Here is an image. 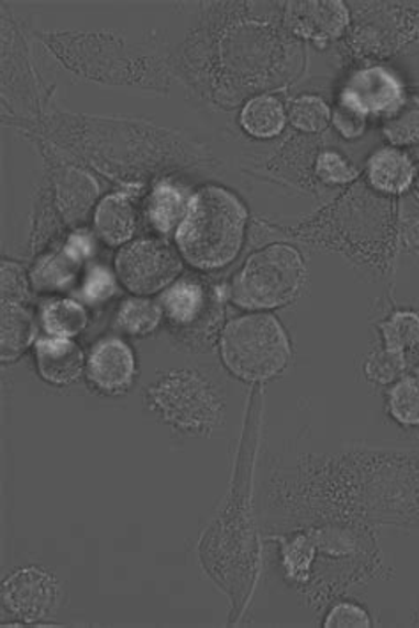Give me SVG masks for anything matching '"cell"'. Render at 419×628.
<instances>
[{
  "label": "cell",
  "mask_w": 419,
  "mask_h": 628,
  "mask_svg": "<svg viewBox=\"0 0 419 628\" xmlns=\"http://www.w3.org/2000/svg\"><path fill=\"white\" fill-rule=\"evenodd\" d=\"M188 206H186L185 194L172 183H162L154 188L147 203V217L151 225L159 232L174 231L177 223L183 222Z\"/></svg>",
  "instance_id": "cell-14"
},
{
  "label": "cell",
  "mask_w": 419,
  "mask_h": 628,
  "mask_svg": "<svg viewBox=\"0 0 419 628\" xmlns=\"http://www.w3.org/2000/svg\"><path fill=\"white\" fill-rule=\"evenodd\" d=\"M365 113L360 112L356 107H352L348 101L340 100L333 113L334 128L342 133L345 139H356L365 132Z\"/></svg>",
  "instance_id": "cell-27"
},
{
  "label": "cell",
  "mask_w": 419,
  "mask_h": 628,
  "mask_svg": "<svg viewBox=\"0 0 419 628\" xmlns=\"http://www.w3.org/2000/svg\"><path fill=\"white\" fill-rule=\"evenodd\" d=\"M348 22L349 13L342 2H290L287 5L289 27L307 40L339 37Z\"/></svg>",
  "instance_id": "cell-10"
},
{
  "label": "cell",
  "mask_w": 419,
  "mask_h": 628,
  "mask_svg": "<svg viewBox=\"0 0 419 628\" xmlns=\"http://www.w3.org/2000/svg\"><path fill=\"white\" fill-rule=\"evenodd\" d=\"M326 627H370L372 621H370L368 615L363 607L352 604V602H340L333 609L330 610V615L326 618Z\"/></svg>",
  "instance_id": "cell-28"
},
{
  "label": "cell",
  "mask_w": 419,
  "mask_h": 628,
  "mask_svg": "<svg viewBox=\"0 0 419 628\" xmlns=\"http://www.w3.org/2000/svg\"><path fill=\"white\" fill-rule=\"evenodd\" d=\"M163 310L150 299H128L119 308L118 324L130 334H147L158 328Z\"/></svg>",
  "instance_id": "cell-20"
},
{
  "label": "cell",
  "mask_w": 419,
  "mask_h": 628,
  "mask_svg": "<svg viewBox=\"0 0 419 628\" xmlns=\"http://www.w3.org/2000/svg\"><path fill=\"white\" fill-rule=\"evenodd\" d=\"M241 124L252 136L271 139L284 130V107L269 96L255 98L241 112Z\"/></svg>",
  "instance_id": "cell-17"
},
{
  "label": "cell",
  "mask_w": 419,
  "mask_h": 628,
  "mask_svg": "<svg viewBox=\"0 0 419 628\" xmlns=\"http://www.w3.org/2000/svg\"><path fill=\"white\" fill-rule=\"evenodd\" d=\"M305 278L298 250L273 244L244 263L232 284V299L241 308L262 310L289 304Z\"/></svg>",
  "instance_id": "cell-3"
},
{
  "label": "cell",
  "mask_w": 419,
  "mask_h": 628,
  "mask_svg": "<svg viewBox=\"0 0 419 628\" xmlns=\"http://www.w3.org/2000/svg\"><path fill=\"white\" fill-rule=\"evenodd\" d=\"M41 322L51 337L69 339L86 328V310L71 299H52L41 310Z\"/></svg>",
  "instance_id": "cell-18"
},
{
  "label": "cell",
  "mask_w": 419,
  "mask_h": 628,
  "mask_svg": "<svg viewBox=\"0 0 419 628\" xmlns=\"http://www.w3.org/2000/svg\"><path fill=\"white\" fill-rule=\"evenodd\" d=\"M96 231L104 243L122 244L135 234L136 217L133 203L124 195H110L98 206L95 214Z\"/></svg>",
  "instance_id": "cell-12"
},
{
  "label": "cell",
  "mask_w": 419,
  "mask_h": 628,
  "mask_svg": "<svg viewBox=\"0 0 419 628\" xmlns=\"http://www.w3.org/2000/svg\"><path fill=\"white\" fill-rule=\"evenodd\" d=\"M401 238H404L407 250L419 254V220H409V222L404 225V234H401Z\"/></svg>",
  "instance_id": "cell-30"
},
{
  "label": "cell",
  "mask_w": 419,
  "mask_h": 628,
  "mask_svg": "<svg viewBox=\"0 0 419 628\" xmlns=\"http://www.w3.org/2000/svg\"><path fill=\"white\" fill-rule=\"evenodd\" d=\"M290 121L301 132H322L330 122V109L317 96H301L290 104Z\"/></svg>",
  "instance_id": "cell-22"
},
{
  "label": "cell",
  "mask_w": 419,
  "mask_h": 628,
  "mask_svg": "<svg viewBox=\"0 0 419 628\" xmlns=\"http://www.w3.org/2000/svg\"><path fill=\"white\" fill-rule=\"evenodd\" d=\"M415 170L406 154L392 147H384L370 158V183L384 194H398L412 181Z\"/></svg>",
  "instance_id": "cell-13"
},
{
  "label": "cell",
  "mask_w": 419,
  "mask_h": 628,
  "mask_svg": "<svg viewBox=\"0 0 419 628\" xmlns=\"http://www.w3.org/2000/svg\"><path fill=\"white\" fill-rule=\"evenodd\" d=\"M221 357L240 379L262 383L278 375L289 363V339L278 319L269 313L240 317L223 330Z\"/></svg>",
  "instance_id": "cell-2"
},
{
  "label": "cell",
  "mask_w": 419,
  "mask_h": 628,
  "mask_svg": "<svg viewBox=\"0 0 419 628\" xmlns=\"http://www.w3.org/2000/svg\"><path fill=\"white\" fill-rule=\"evenodd\" d=\"M401 368H404L401 353H395L389 349L370 357V362L366 363V374H368L370 379L379 381V383H389V381L395 379L400 374Z\"/></svg>",
  "instance_id": "cell-26"
},
{
  "label": "cell",
  "mask_w": 419,
  "mask_h": 628,
  "mask_svg": "<svg viewBox=\"0 0 419 628\" xmlns=\"http://www.w3.org/2000/svg\"><path fill=\"white\" fill-rule=\"evenodd\" d=\"M384 135L392 144L404 145L419 141V98L404 96L383 122Z\"/></svg>",
  "instance_id": "cell-19"
},
{
  "label": "cell",
  "mask_w": 419,
  "mask_h": 628,
  "mask_svg": "<svg viewBox=\"0 0 419 628\" xmlns=\"http://www.w3.org/2000/svg\"><path fill=\"white\" fill-rule=\"evenodd\" d=\"M246 209L238 197L218 186H206L188 203L179 229L180 254L199 269H220L240 254Z\"/></svg>",
  "instance_id": "cell-1"
},
{
  "label": "cell",
  "mask_w": 419,
  "mask_h": 628,
  "mask_svg": "<svg viewBox=\"0 0 419 628\" xmlns=\"http://www.w3.org/2000/svg\"><path fill=\"white\" fill-rule=\"evenodd\" d=\"M27 298V282L20 266L2 263V299L4 304H22Z\"/></svg>",
  "instance_id": "cell-29"
},
{
  "label": "cell",
  "mask_w": 419,
  "mask_h": 628,
  "mask_svg": "<svg viewBox=\"0 0 419 628\" xmlns=\"http://www.w3.org/2000/svg\"><path fill=\"white\" fill-rule=\"evenodd\" d=\"M34 339V319L22 304H2V360H14Z\"/></svg>",
  "instance_id": "cell-15"
},
{
  "label": "cell",
  "mask_w": 419,
  "mask_h": 628,
  "mask_svg": "<svg viewBox=\"0 0 419 628\" xmlns=\"http://www.w3.org/2000/svg\"><path fill=\"white\" fill-rule=\"evenodd\" d=\"M404 98L398 78L384 68L356 73L343 89L340 100L348 101L360 112L386 113Z\"/></svg>",
  "instance_id": "cell-8"
},
{
  "label": "cell",
  "mask_w": 419,
  "mask_h": 628,
  "mask_svg": "<svg viewBox=\"0 0 419 628\" xmlns=\"http://www.w3.org/2000/svg\"><path fill=\"white\" fill-rule=\"evenodd\" d=\"M113 293H115L113 276L104 267H95V269H90L89 275L81 282L78 296L86 304L95 305L103 304L107 299L112 298Z\"/></svg>",
  "instance_id": "cell-24"
},
{
  "label": "cell",
  "mask_w": 419,
  "mask_h": 628,
  "mask_svg": "<svg viewBox=\"0 0 419 628\" xmlns=\"http://www.w3.org/2000/svg\"><path fill=\"white\" fill-rule=\"evenodd\" d=\"M36 363L43 379L52 385H71L80 377L84 353L71 340L46 337L37 340Z\"/></svg>",
  "instance_id": "cell-11"
},
{
  "label": "cell",
  "mask_w": 419,
  "mask_h": 628,
  "mask_svg": "<svg viewBox=\"0 0 419 628\" xmlns=\"http://www.w3.org/2000/svg\"><path fill=\"white\" fill-rule=\"evenodd\" d=\"M87 374L98 388L109 394H118L133 383L135 356L122 340H101L90 351Z\"/></svg>",
  "instance_id": "cell-9"
},
{
  "label": "cell",
  "mask_w": 419,
  "mask_h": 628,
  "mask_svg": "<svg viewBox=\"0 0 419 628\" xmlns=\"http://www.w3.org/2000/svg\"><path fill=\"white\" fill-rule=\"evenodd\" d=\"M59 602V584L41 569H22L2 584V604L5 610L23 621L46 618Z\"/></svg>",
  "instance_id": "cell-6"
},
{
  "label": "cell",
  "mask_w": 419,
  "mask_h": 628,
  "mask_svg": "<svg viewBox=\"0 0 419 628\" xmlns=\"http://www.w3.org/2000/svg\"><path fill=\"white\" fill-rule=\"evenodd\" d=\"M81 263L84 261L68 249H64L59 254L48 255L37 264L36 269L32 273L34 287L37 290H48V293L68 289L75 280Z\"/></svg>",
  "instance_id": "cell-16"
},
{
  "label": "cell",
  "mask_w": 419,
  "mask_h": 628,
  "mask_svg": "<svg viewBox=\"0 0 419 628\" xmlns=\"http://www.w3.org/2000/svg\"><path fill=\"white\" fill-rule=\"evenodd\" d=\"M317 176L330 185H342V183L352 181L357 173L356 168L352 167L343 156L333 151H326L317 159Z\"/></svg>",
  "instance_id": "cell-25"
},
{
  "label": "cell",
  "mask_w": 419,
  "mask_h": 628,
  "mask_svg": "<svg viewBox=\"0 0 419 628\" xmlns=\"http://www.w3.org/2000/svg\"><path fill=\"white\" fill-rule=\"evenodd\" d=\"M416 190H418V194H419V173H418V177H416Z\"/></svg>",
  "instance_id": "cell-31"
},
{
  "label": "cell",
  "mask_w": 419,
  "mask_h": 628,
  "mask_svg": "<svg viewBox=\"0 0 419 628\" xmlns=\"http://www.w3.org/2000/svg\"><path fill=\"white\" fill-rule=\"evenodd\" d=\"M389 411L401 426H419V379L407 377L393 386Z\"/></svg>",
  "instance_id": "cell-21"
},
{
  "label": "cell",
  "mask_w": 419,
  "mask_h": 628,
  "mask_svg": "<svg viewBox=\"0 0 419 628\" xmlns=\"http://www.w3.org/2000/svg\"><path fill=\"white\" fill-rule=\"evenodd\" d=\"M119 280L135 295H154L180 272L179 255L167 241L145 238L121 250L115 258Z\"/></svg>",
  "instance_id": "cell-5"
},
{
  "label": "cell",
  "mask_w": 419,
  "mask_h": 628,
  "mask_svg": "<svg viewBox=\"0 0 419 628\" xmlns=\"http://www.w3.org/2000/svg\"><path fill=\"white\" fill-rule=\"evenodd\" d=\"M162 310L172 328L191 333L209 328L220 312L214 293L194 278H183L165 290Z\"/></svg>",
  "instance_id": "cell-7"
},
{
  "label": "cell",
  "mask_w": 419,
  "mask_h": 628,
  "mask_svg": "<svg viewBox=\"0 0 419 628\" xmlns=\"http://www.w3.org/2000/svg\"><path fill=\"white\" fill-rule=\"evenodd\" d=\"M384 340L389 351L401 353L419 342V317L412 312H398L383 324Z\"/></svg>",
  "instance_id": "cell-23"
},
{
  "label": "cell",
  "mask_w": 419,
  "mask_h": 628,
  "mask_svg": "<svg viewBox=\"0 0 419 628\" xmlns=\"http://www.w3.org/2000/svg\"><path fill=\"white\" fill-rule=\"evenodd\" d=\"M147 397L154 412L185 432L202 434L220 420L221 404L217 392L191 371L170 372L150 388Z\"/></svg>",
  "instance_id": "cell-4"
}]
</instances>
